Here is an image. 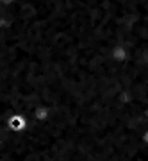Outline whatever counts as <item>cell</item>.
I'll use <instances>...</instances> for the list:
<instances>
[{"instance_id":"1","label":"cell","mask_w":148,"mask_h":161,"mask_svg":"<svg viewBox=\"0 0 148 161\" xmlns=\"http://www.w3.org/2000/svg\"><path fill=\"white\" fill-rule=\"evenodd\" d=\"M7 124H9V127H11L14 132H22L25 127H27V120L23 118L22 115H18V116H13L11 120H7Z\"/></svg>"}]
</instances>
